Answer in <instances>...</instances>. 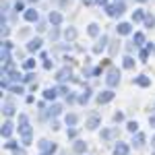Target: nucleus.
I'll return each mask as SVG.
<instances>
[{
	"label": "nucleus",
	"instance_id": "f257e3e1",
	"mask_svg": "<svg viewBox=\"0 0 155 155\" xmlns=\"http://www.w3.org/2000/svg\"><path fill=\"white\" fill-rule=\"evenodd\" d=\"M19 132H21V141H23V145H31V126L27 124V116L25 114H21L19 116Z\"/></svg>",
	"mask_w": 155,
	"mask_h": 155
},
{
	"label": "nucleus",
	"instance_id": "f03ea898",
	"mask_svg": "<svg viewBox=\"0 0 155 155\" xmlns=\"http://www.w3.org/2000/svg\"><path fill=\"white\" fill-rule=\"evenodd\" d=\"M106 83L110 85V87H116V85L120 83V71H118V68H110V71H107Z\"/></svg>",
	"mask_w": 155,
	"mask_h": 155
},
{
	"label": "nucleus",
	"instance_id": "7ed1b4c3",
	"mask_svg": "<svg viewBox=\"0 0 155 155\" xmlns=\"http://www.w3.org/2000/svg\"><path fill=\"white\" fill-rule=\"evenodd\" d=\"M106 12L110 15V17L122 15V12H124V2L120 0V2H116V4H107V6H106Z\"/></svg>",
	"mask_w": 155,
	"mask_h": 155
},
{
	"label": "nucleus",
	"instance_id": "20e7f679",
	"mask_svg": "<svg viewBox=\"0 0 155 155\" xmlns=\"http://www.w3.org/2000/svg\"><path fill=\"white\" fill-rule=\"evenodd\" d=\"M39 155H52L54 151H56V145L50 143V141H39Z\"/></svg>",
	"mask_w": 155,
	"mask_h": 155
},
{
	"label": "nucleus",
	"instance_id": "39448f33",
	"mask_svg": "<svg viewBox=\"0 0 155 155\" xmlns=\"http://www.w3.org/2000/svg\"><path fill=\"white\" fill-rule=\"evenodd\" d=\"M112 99H114V91L107 89V91H101V93L97 95V104H107V101H112Z\"/></svg>",
	"mask_w": 155,
	"mask_h": 155
},
{
	"label": "nucleus",
	"instance_id": "423d86ee",
	"mask_svg": "<svg viewBox=\"0 0 155 155\" xmlns=\"http://www.w3.org/2000/svg\"><path fill=\"white\" fill-rule=\"evenodd\" d=\"M2 110H4V114L11 118L12 114H15V104H12V99H4V104H2Z\"/></svg>",
	"mask_w": 155,
	"mask_h": 155
},
{
	"label": "nucleus",
	"instance_id": "0eeeda50",
	"mask_svg": "<svg viewBox=\"0 0 155 155\" xmlns=\"http://www.w3.org/2000/svg\"><path fill=\"white\" fill-rule=\"evenodd\" d=\"M37 19H39V15H37L35 8H27V11H25V21L33 23V21H37Z\"/></svg>",
	"mask_w": 155,
	"mask_h": 155
},
{
	"label": "nucleus",
	"instance_id": "6e6552de",
	"mask_svg": "<svg viewBox=\"0 0 155 155\" xmlns=\"http://www.w3.org/2000/svg\"><path fill=\"white\" fill-rule=\"evenodd\" d=\"M134 83L139 85V87H149V85H151V79H149L147 74H139V77L134 79Z\"/></svg>",
	"mask_w": 155,
	"mask_h": 155
},
{
	"label": "nucleus",
	"instance_id": "1a4fd4ad",
	"mask_svg": "<svg viewBox=\"0 0 155 155\" xmlns=\"http://www.w3.org/2000/svg\"><path fill=\"white\" fill-rule=\"evenodd\" d=\"M114 155H128V145L126 143H118L114 147Z\"/></svg>",
	"mask_w": 155,
	"mask_h": 155
},
{
	"label": "nucleus",
	"instance_id": "9d476101",
	"mask_svg": "<svg viewBox=\"0 0 155 155\" xmlns=\"http://www.w3.org/2000/svg\"><path fill=\"white\" fill-rule=\"evenodd\" d=\"M116 31H118L120 35H128L132 31V27H130V23H120L118 27H116Z\"/></svg>",
	"mask_w": 155,
	"mask_h": 155
},
{
	"label": "nucleus",
	"instance_id": "9b49d317",
	"mask_svg": "<svg viewBox=\"0 0 155 155\" xmlns=\"http://www.w3.org/2000/svg\"><path fill=\"white\" fill-rule=\"evenodd\" d=\"M39 48H41V39H39V37H35V39H31V41L27 44V50H29V52H37Z\"/></svg>",
	"mask_w": 155,
	"mask_h": 155
},
{
	"label": "nucleus",
	"instance_id": "f8f14e48",
	"mask_svg": "<svg viewBox=\"0 0 155 155\" xmlns=\"http://www.w3.org/2000/svg\"><path fill=\"white\" fill-rule=\"evenodd\" d=\"M68 77H71V68H62V71H58V74H56V79H58L60 83L68 81Z\"/></svg>",
	"mask_w": 155,
	"mask_h": 155
},
{
	"label": "nucleus",
	"instance_id": "ddd939ff",
	"mask_svg": "<svg viewBox=\"0 0 155 155\" xmlns=\"http://www.w3.org/2000/svg\"><path fill=\"white\" fill-rule=\"evenodd\" d=\"M99 122H101V120H99V116H91V118L87 120V128H91V130H93V128H97V126H99Z\"/></svg>",
	"mask_w": 155,
	"mask_h": 155
},
{
	"label": "nucleus",
	"instance_id": "4468645a",
	"mask_svg": "<svg viewBox=\"0 0 155 155\" xmlns=\"http://www.w3.org/2000/svg\"><path fill=\"white\" fill-rule=\"evenodd\" d=\"M50 23L52 25H60L62 23V15H60V12H50Z\"/></svg>",
	"mask_w": 155,
	"mask_h": 155
},
{
	"label": "nucleus",
	"instance_id": "2eb2a0df",
	"mask_svg": "<svg viewBox=\"0 0 155 155\" xmlns=\"http://www.w3.org/2000/svg\"><path fill=\"white\" fill-rule=\"evenodd\" d=\"M132 143H134V147H143L145 145V134L143 132H137V137L132 139Z\"/></svg>",
	"mask_w": 155,
	"mask_h": 155
},
{
	"label": "nucleus",
	"instance_id": "dca6fc26",
	"mask_svg": "<svg viewBox=\"0 0 155 155\" xmlns=\"http://www.w3.org/2000/svg\"><path fill=\"white\" fill-rule=\"evenodd\" d=\"M11 134H12V122H6V124L2 126V137H4V139H8Z\"/></svg>",
	"mask_w": 155,
	"mask_h": 155
},
{
	"label": "nucleus",
	"instance_id": "f3484780",
	"mask_svg": "<svg viewBox=\"0 0 155 155\" xmlns=\"http://www.w3.org/2000/svg\"><path fill=\"white\" fill-rule=\"evenodd\" d=\"M56 95H58V93H56V89H52V87L44 91V97H46V99H56Z\"/></svg>",
	"mask_w": 155,
	"mask_h": 155
},
{
	"label": "nucleus",
	"instance_id": "a211bd4d",
	"mask_svg": "<svg viewBox=\"0 0 155 155\" xmlns=\"http://www.w3.org/2000/svg\"><path fill=\"white\" fill-rule=\"evenodd\" d=\"M60 112H62V107H60L58 104H54V106H52V107L48 110V114H50V116H58Z\"/></svg>",
	"mask_w": 155,
	"mask_h": 155
},
{
	"label": "nucleus",
	"instance_id": "6ab92c4d",
	"mask_svg": "<svg viewBox=\"0 0 155 155\" xmlns=\"http://www.w3.org/2000/svg\"><path fill=\"white\" fill-rule=\"evenodd\" d=\"M89 97H91V89H85L83 95L79 97V101H81V104H87V101H89Z\"/></svg>",
	"mask_w": 155,
	"mask_h": 155
},
{
	"label": "nucleus",
	"instance_id": "aec40b11",
	"mask_svg": "<svg viewBox=\"0 0 155 155\" xmlns=\"http://www.w3.org/2000/svg\"><path fill=\"white\" fill-rule=\"evenodd\" d=\"M106 41H107V35H101V39H99V44L95 46V52H101V50L106 48Z\"/></svg>",
	"mask_w": 155,
	"mask_h": 155
},
{
	"label": "nucleus",
	"instance_id": "412c9836",
	"mask_svg": "<svg viewBox=\"0 0 155 155\" xmlns=\"http://www.w3.org/2000/svg\"><path fill=\"white\" fill-rule=\"evenodd\" d=\"M145 44V35L143 33H134V46H143Z\"/></svg>",
	"mask_w": 155,
	"mask_h": 155
},
{
	"label": "nucleus",
	"instance_id": "4be33fe9",
	"mask_svg": "<svg viewBox=\"0 0 155 155\" xmlns=\"http://www.w3.org/2000/svg\"><path fill=\"white\" fill-rule=\"evenodd\" d=\"M64 37H66V39H74V37H77V29H66V31H64Z\"/></svg>",
	"mask_w": 155,
	"mask_h": 155
},
{
	"label": "nucleus",
	"instance_id": "5701e85b",
	"mask_svg": "<svg viewBox=\"0 0 155 155\" xmlns=\"http://www.w3.org/2000/svg\"><path fill=\"white\" fill-rule=\"evenodd\" d=\"M64 122H66L68 126H74V124H77V116H74V114H68V116L64 118Z\"/></svg>",
	"mask_w": 155,
	"mask_h": 155
},
{
	"label": "nucleus",
	"instance_id": "b1692460",
	"mask_svg": "<svg viewBox=\"0 0 155 155\" xmlns=\"http://www.w3.org/2000/svg\"><path fill=\"white\" fill-rule=\"evenodd\" d=\"M145 25H147V27H153L155 25V17L153 15H145Z\"/></svg>",
	"mask_w": 155,
	"mask_h": 155
},
{
	"label": "nucleus",
	"instance_id": "393cba45",
	"mask_svg": "<svg viewBox=\"0 0 155 155\" xmlns=\"http://www.w3.org/2000/svg\"><path fill=\"white\" fill-rule=\"evenodd\" d=\"M132 21H145V12L143 11H137L132 15Z\"/></svg>",
	"mask_w": 155,
	"mask_h": 155
},
{
	"label": "nucleus",
	"instance_id": "a878e982",
	"mask_svg": "<svg viewBox=\"0 0 155 155\" xmlns=\"http://www.w3.org/2000/svg\"><path fill=\"white\" fill-rule=\"evenodd\" d=\"M74 151H77V153H83L85 151V143L83 141H77V143H74Z\"/></svg>",
	"mask_w": 155,
	"mask_h": 155
},
{
	"label": "nucleus",
	"instance_id": "bb28decb",
	"mask_svg": "<svg viewBox=\"0 0 155 155\" xmlns=\"http://www.w3.org/2000/svg\"><path fill=\"white\" fill-rule=\"evenodd\" d=\"M89 35H99V27H97V25H89Z\"/></svg>",
	"mask_w": 155,
	"mask_h": 155
},
{
	"label": "nucleus",
	"instance_id": "cd10ccee",
	"mask_svg": "<svg viewBox=\"0 0 155 155\" xmlns=\"http://www.w3.org/2000/svg\"><path fill=\"white\" fill-rule=\"evenodd\" d=\"M132 66H134V60H132L130 56H126V58H124V68H132Z\"/></svg>",
	"mask_w": 155,
	"mask_h": 155
},
{
	"label": "nucleus",
	"instance_id": "c85d7f7f",
	"mask_svg": "<svg viewBox=\"0 0 155 155\" xmlns=\"http://www.w3.org/2000/svg\"><path fill=\"white\" fill-rule=\"evenodd\" d=\"M149 52H151L149 48H147V50H141V54H139V58L143 60V62H147V58H149Z\"/></svg>",
	"mask_w": 155,
	"mask_h": 155
},
{
	"label": "nucleus",
	"instance_id": "c756f323",
	"mask_svg": "<svg viewBox=\"0 0 155 155\" xmlns=\"http://www.w3.org/2000/svg\"><path fill=\"white\" fill-rule=\"evenodd\" d=\"M23 66L27 68V71H31V68L35 66V60H31V58H29V60H25V62H23Z\"/></svg>",
	"mask_w": 155,
	"mask_h": 155
},
{
	"label": "nucleus",
	"instance_id": "7c9ffc66",
	"mask_svg": "<svg viewBox=\"0 0 155 155\" xmlns=\"http://www.w3.org/2000/svg\"><path fill=\"white\" fill-rule=\"evenodd\" d=\"M11 91H12V93H19V95H21V93H25L23 85H15V87H11Z\"/></svg>",
	"mask_w": 155,
	"mask_h": 155
},
{
	"label": "nucleus",
	"instance_id": "2f4dec72",
	"mask_svg": "<svg viewBox=\"0 0 155 155\" xmlns=\"http://www.w3.org/2000/svg\"><path fill=\"white\" fill-rule=\"evenodd\" d=\"M33 79H35V74H33V72H27V74L23 77V83H31Z\"/></svg>",
	"mask_w": 155,
	"mask_h": 155
},
{
	"label": "nucleus",
	"instance_id": "473e14b6",
	"mask_svg": "<svg viewBox=\"0 0 155 155\" xmlns=\"http://www.w3.org/2000/svg\"><path fill=\"white\" fill-rule=\"evenodd\" d=\"M128 130L137 132V130H139V124H137V122H128Z\"/></svg>",
	"mask_w": 155,
	"mask_h": 155
},
{
	"label": "nucleus",
	"instance_id": "72a5a7b5",
	"mask_svg": "<svg viewBox=\"0 0 155 155\" xmlns=\"http://www.w3.org/2000/svg\"><path fill=\"white\" fill-rule=\"evenodd\" d=\"M15 11H17V12L23 11V0H17V2H15Z\"/></svg>",
	"mask_w": 155,
	"mask_h": 155
},
{
	"label": "nucleus",
	"instance_id": "f704fd0d",
	"mask_svg": "<svg viewBox=\"0 0 155 155\" xmlns=\"http://www.w3.org/2000/svg\"><path fill=\"white\" fill-rule=\"evenodd\" d=\"M4 147H6V149H17V143H15V141H8Z\"/></svg>",
	"mask_w": 155,
	"mask_h": 155
},
{
	"label": "nucleus",
	"instance_id": "c9c22d12",
	"mask_svg": "<svg viewBox=\"0 0 155 155\" xmlns=\"http://www.w3.org/2000/svg\"><path fill=\"white\" fill-rule=\"evenodd\" d=\"M68 137L74 139V137H77V130H74V128H68Z\"/></svg>",
	"mask_w": 155,
	"mask_h": 155
},
{
	"label": "nucleus",
	"instance_id": "e433bc0d",
	"mask_svg": "<svg viewBox=\"0 0 155 155\" xmlns=\"http://www.w3.org/2000/svg\"><path fill=\"white\" fill-rule=\"evenodd\" d=\"M114 120H116V122H122V120H124V116H122V114H120V112H118V114L114 116Z\"/></svg>",
	"mask_w": 155,
	"mask_h": 155
},
{
	"label": "nucleus",
	"instance_id": "4c0bfd02",
	"mask_svg": "<svg viewBox=\"0 0 155 155\" xmlns=\"http://www.w3.org/2000/svg\"><path fill=\"white\" fill-rule=\"evenodd\" d=\"M83 2H85V4H87V6H91V4H95L97 0H83Z\"/></svg>",
	"mask_w": 155,
	"mask_h": 155
},
{
	"label": "nucleus",
	"instance_id": "58836bf2",
	"mask_svg": "<svg viewBox=\"0 0 155 155\" xmlns=\"http://www.w3.org/2000/svg\"><path fill=\"white\" fill-rule=\"evenodd\" d=\"M15 155H25V151H23V149H21V151H19V149H15Z\"/></svg>",
	"mask_w": 155,
	"mask_h": 155
},
{
	"label": "nucleus",
	"instance_id": "ea45409f",
	"mask_svg": "<svg viewBox=\"0 0 155 155\" xmlns=\"http://www.w3.org/2000/svg\"><path fill=\"white\" fill-rule=\"evenodd\" d=\"M149 122H151V126L155 128V116H151V120H149Z\"/></svg>",
	"mask_w": 155,
	"mask_h": 155
},
{
	"label": "nucleus",
	"instance_id": "a19ab883",
	"mask_svg": "<svg viewBox=\"0 0 155 155\" xmlns=\"http://www.w3.org/2000/svg\"><path fill=\"white\" fill-rule=\"evenodd\" d=\"M97 4H107V0H97Z\"/></svg>",
	"mask_w": 155,
	"mask_h": 155
},
{
	"label": "nucleus",
	"instance_id": "79ce46f5",
	"mask_svg": "<svg viewBox=\"0 0 155 155\" xmlns=\"http://www.w3.org/2000/svg\"><path fill=\"white\" fill-rule=\"evenodd\" d=\"M151 143H153V147H155V137H153V139H151Z\"/></svg>",
	"mask_w": 155,
	"mask_h": 155
},
{
	"label": "nucleus",
	"instance_id": "37998d69",
	"mask_svg": "<svg viewBox=\"0 0 155 155\" xmlns=\"http://www.w3.org/2000/svg\"><path fill=\"white\" fill-rule=\"evenodd\" d=\"M137 2H147V0H137Z\"/></svg>",
	"mask_w": 155,
	"mask_h": 155
},
{
	"label": "nucleus",
	"instance_id": "c03bdc74",
	"mask_svg": "<svg viewBox=\"0 0 155 155\" xmlns=\"http://www.w3.org/2000/svg\"><path fill=\"white\" fill-rule=\"evenodd\" d=\"M31 2H37V0H31Z\"/></svg>",
	"mask_w": 155,
	"mask_h": 155
},
{
	"label": "nucleus",
	"instance_id": "a18cd8bd",
	"mask_svg": "<svg viewBox=\"0 0 155 155\" xmlns=\"http://www.w3.org/2000/svg\"><path fill=\"white\" fill-rule=\"evenodd\" d=\"M153 50H155V48H153Z\"/></svg>",
	"mask_w": 155,
	"mask_h": 155
},
{
	"label": "nucleus",
	"instance_id": "49530a36",
	"mask_svg": "<svg viewBox=\"0 0 155 155\" xmlns=\"http://www.w3.org/2000/svg\"><path fill=\"white\" fill-rule=\"evenodd\" d=\"M153 155H155V153H153Z\"/></svg>",
	"mask_w": 155,
	"mask_h": 155
}]
</instances>
